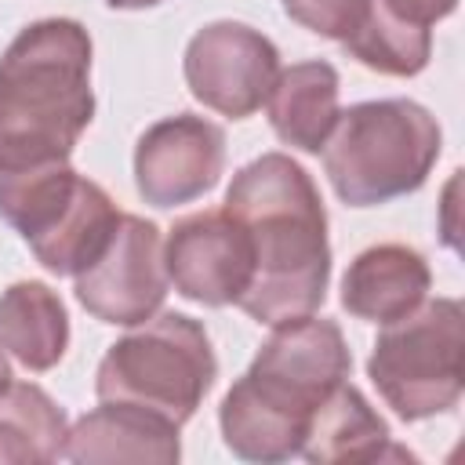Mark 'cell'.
<instances>
[{"label":"cell","mask_w":465,"mask_h":465,"mask_svg":"<svg viewBox=\"0 0 465 465\" xmlns=\"http://www.w3.org/2000/svg\"><path fill=\"white\" fill-rule=\"evenodd\" d=\"M338 73L327 62H298L269 91L272 131L305 153H320L338 124Z\"/></svg>","instance_id":"5bb4252c"},{"label":"cell","mask_w":465,"mask_h":465,"mask_svg":"<svg viewBox=\"0 0 465 465\" xmlns=\"http://www.w3.org/2000/svg\"><path fill=\"white\" fill-rule=\"evenodd\" d=\"M280 4L298 25L331 40H345L363 22L371 0H280Z\"/></svg>","instance_id":"d6986e66"},{"label":"cell","mask_w":465,"mask_h":465,"mask_svg":"<svg viewBox=\"0 0 465 465\" xmlns=\"http://www.w3.org/2000/svg\"><path fill=\"white\" fill-rule=\"evenodd\" d=\"M349 349L331 320L276 323L251 371L222 400V436L247 461H283L302 450L312 414L349 378Z\"/></svg>","instance_id":"7a4b0ae2"},{"label":"cell","mask_w":465,"mask_h":465,"mask_svg":"<svg viewBox=\"0 0 465 465\" xmlns=\"http://www.w3.org/2000/svg\"><path fill=\"white\" fill-rule=\"evenodd\" d=\"M381 400L407 421L432 418L458 403L465 385V312L436 298L385 323L367 360Z\"/></svg>","instance_id":"52a82bcc"},{"label":"cell","mask_w":465,"mask_h":465,"mask_svg":"<svg viewBox=\"0 0 465 465\" xmlns=\"http://www.w3.org/2000/svg\"><path fill=\"white\" fill-rule=\"evenodd\" d=\"M153 4H160V0H109V7H127V11H134V7H153Z\"/></svg>","instance_id":"44dd1931"},{"label":"cell","mask_w":465,"mask_h":465,"mask_svg":"<svg viewBox=\"0 0 465 465\" xmlns=\"http://www.w3.org/2000/svg\"><path fill=\"white\" fill-rule=\"evenodd\" d=\"M429 291V265L414 247L378 243L356 254L341 280V305L371 323H392L418 309Z\"/></svg>","instance_id":"4fadbf2b"},{"label":"cell","mask_w":465,"mask_h":465,"mask_svg":"<svg viewBox=\"0 0 465 465\" xmlns=\"http://www.w3.org/2000/svg\"><path fill=\"white\" fill-rule=\"evenodd\" d=\"M65 414L54 400L25 381L0 389V461H51L65 447Z\"/></svg>","instance_id":"e0dca14e"},{"label":"cell","mask_w":465,"mask_h":465,"mask_svg":"<svg viewBox=\"0 0 465 465\" xmlns=\"http://www.w3.org/2000/svg\"><path fill=\"white\" fill-rule=\"evenodd\" d=\"M225 211L247 229L254 251V276L236 305L272 327L309 316L331 276L327 214L312 178L291 156L265 153L232 178Z\"/></svg>","instance_id":"6da1fadb"},{"label":"cell","mask_w":465,"mask_h":465,"mask_svg":"<svg viewBox=\"0 0 465 465\" xmlns=\"http://www.w3.org/2000/svg\"><path fill=\"white\" fill-rule=\"evenodd\" d=\"M341 47L367 69H378L385 76H414L429 62L432 36L425 25H414L371 0L363 22L341 40Z\"/></svg>","instance_id":"ac0fdd59"},{"label":"cell","mask_w":465,"mask_h":465,"mask_svg":"<svg viewBox=\"0 0 465 465\" xmlns=\"http://www.w3.org/2000/svg\"><path fill=\"white\" fill-rule=\"evenodd\" d=\"M302 454L309 461H385V458H411L407 450L392 447L385 421L345 381L312 414L309 432L302 440Z\"/></svg>","instance_id":"9a60e30c"},{"label":"cell","mask_w":465,"mask_h":465,"mask_svg":"<svg viewBox=\"0 0 465 465\" xmlns=\"http://www.w3.org/2000/svg\"><path fill=\"white\" fill-rule=\"evenodd\" d=\"M214 371L203 327L182 312H167L105 352L94 389L98 400L134 403L182 425L214 385Z\"/></svg>","instance_id":"8992f818"},{"label":"cell","mask_w":465,"mask_h":465,"mask_svg":"<svg viewBox=\"0 0 465 465\" xmlns=\"http://www.w3.org/2000/svg\"><path fill=\"white\" fill-rule=\"evenodd\" d=\"M167 294V265L160 229L145 218L120 214L105 251L76 276L80 305L102 323H145Z\"/></svg>","instance_id":"ba28073f"},{"label":"cell","mask_w":465,"mask_h":465,"mask_svg":"<svg viewBox=\"0 0 465 465\" xmlns=\"http://www.w3.org/2000/svg\"><path fill=\"white\" fill-rule=\"evenodd\" d=\"M0 214L25 236L36 262L58 276H80L120 222L105 189L69 163L0 171Z\"/></svg>","instance_id":"5b68a950"},{"label":"cell","mask_w":465,"mask_h":465,"mask_svg":"<svg viewBox=\"0 0 465 465\" xmlns=\"http://www.w3.org/2000/svg\"><path fill=\"white\" fill-rule=\"evenodd\" d=\"M0 345L29 371L54 367L69 345V316L62 298L36 280L7 287L0 294Z\"/></svg>","instance_id":"2e32d148"},{"label":"cell","mask_w":465,"mask_h":465,"mask_svg":"<svg viewBox=\"0 0 465 465\" xmlns=\"http://www.w3.org/2000/svg\"><path fill=\"white\" fill-rule=\"evenodd\" d=\"M225 167V134L203 116H167L134 149V182L145 203L178 207L214 189Z\"/></svg>","instance_id":"8fae6325"},{"label":"cell","mask_w":465,"mask_h":465,"mask_svg":"<svg viewBox=\"0 0 465 465\" xmlns=\"http://www.w3.org/2000/svg\"><path fill=\"white\" fill-rule=\"evenodd\" d=\"M280 76L276 47L243 22L203 25L185 47V84L214 113L243 120L262 102Z\"/></svg>","instance_id":"9c48e42d"},{"label":"cell","mask_w":465,"mask_h":465,"mask_svg":"<svg viewBox=\"0 0 465 465\" xmlns=\"http://www.w3.org/2000/svg\"><path fill=\"white\" fill-rule=\"evenodd\" d=\"M163 265L189 302L229 305L240 302L254 276V251L247 229L229 211H200L171 229Z\"/></svg>","instance_id":"30bf717a"},{"label":"cell","mask_w":465,"mask_h":465,"mask_svg":"<svg viewBox=\"0 0 465 465\" xmlns=\"http://www.w3.org/2000/svg\"><path fill=\"white\" fill-rule=\"evenodd\" d=\"M91 113L87 29L69 18L22 29L0 58V171L69 163Z\"/></svg>","instance_id":"3957f363"},{"label":"cell","mask_w":465,"mask_h":465,"mask_svg":"<svg viewBox=\"0 0 465 465\" xmlns=\"http://www.w3.org/2000/svg\"><path fill=\"white\" fill-rule=\"evenodd\" d=\"M11 381V367H7V360H4V349H0V389Z\"/></svg>","instance_id":"7402d4cb"},{"label":"cell","mask_w":465,"mask_h":465,"mask_svg":"<svg viewBox=\"0 0 465 465\" xmlns=\"http://www.w3.org/2000/svg\"><path fill=\"white\" fill-rule=\"evenodd\" d=\"M440 156V127L418 102H363L338 116L323 167L334 193L352 207L414 193Z\"/></svg>","instance_id":"277c9868"},{"label":"cell","mask_w":465,"mask_h":465,"mask_svg":"<svg viewBox=\"0 0 465 465\" xmlns=\"http://www.w3.org/2000/svg\"><path fill=\"white\" fill-rule=\"evenodd\" d=\"M62 454L73 461H174L178 425L145 407L102 400L69 429Z\"/></svg>","instance_id":"7c38bea8"},{"label":"cell","mask_w":465,"mask_h":465,"mask_svg":"<svg viewBox=\"0 0 465 465\" xmlns=\"http://www.w3.org/2000/svg\"><path fill=\"white\" fill-rule=\"evenodd\" d=\"M378 4L389 7V11L400 15V18H407V22L429 29L436 18H447V15L454 11L458 0H378Z\"/></svg>","instance_id":"ffe728a7"}]
</instances>
